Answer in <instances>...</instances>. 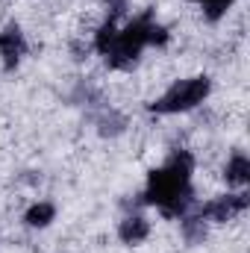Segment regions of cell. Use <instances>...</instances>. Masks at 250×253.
Returning a JSON list of instances; mask_svg holds the SVG:
<instances>
[{
    "label": "cell",
    "instance_id": "obj_1",
    "mask_svg": "<svg viewBox=\"0 0 250 253\" xmlns=\"http://www.w3.org/2000/svg\"><path fill=\"white\" fill-rule=\"evenodd\" d=\"M191 174H194V156L188 150H174L165 165L153 168L147 174L144 191L138 194V203L156 206L165 218H183L194 206V189H191Z\"/></svg>",
    "mask_w": 250,
    "mask_h": 253
},
{
    "label": "cell",
    "instance_id": "obj_2",
    "mask_svg": "<svg viewBox=\"0 0 250 253\" xmlns=\"http://www.w3.org/2000/svg\"><path fill=\"white\" fill-rule=\"evenodd\" d=\"M153 21H156V15H153V9H147V12L135 15L126 27L118 30V39H115L112 50L103 56L112 71H129V68L138 65L144 47H147V33H150Z\"/></svg>",
    "mask_w": 250,
    "mask_h": 253
},
{
    "label": "cell",
    "instance_id": "obj_3",
    "mask_svg": "<svg viewBox=\"0 0 250 253\" xmlns=\"http://www.w3.org/2000/svg\"><path fill=\"white\" fill-rule=\"evenodd\" d=\"M212 94V80L206 74H197V77H186V80H177L162 97H156L147 112L150 115H183L197 109L200 103H206Z\"/></svg>",
    "mask_w": 250,
    "mask_h": 253
},
{
    "label": "cell",
    "instance_id": "obj_4",
    "mask_svg": "<svg viewBox=\"0 0 250 253\" xmlns=\"http://www.w3.org/2000/svg\"><path fill=\"white\" fill-rule=\"evenodd\" d=\"M250 206V194L248 191H236V194H221L209 203H203L197 212L209 221V224H227L233 218H239L242 212H248Z\"/></svg>",
    "mask_w": 250,
    "mask_h": 253
},
{
    "label": "cell",
    "instance_id": "obj_5",
    "mask_svg": "<svg viewBox=\"0 0 250 253\" xmlns=\"http://www.w3.org/2000/svg\"><path fill=\"white\" fill-rule=\"evenodd\" d=\"M30 44H27V36L18 24H6L0 30V62H3V71H15L18 65L24 62Z\"/></svg>",
    "mask_w": 250,
    "mask_h": 253
},
{
    "label": "cell",
    "instance_id": "obj_6",
    "mask_svg": "<svg viewBox=\"0 0 250 253\" xmlns=\"http://www.w3.org/2000/svg\"><path fill=\"white\" fill-rule=\"evenodd\" d=\"M147 236H150V221H147L141 212H126L124 218H121V224H118V239H121L124 245L135 248V245L147 242Z\"/></svg>",
    "mask_w": 250,
    "mask_h": 253
},
{
    "label": "cell",
    "instance_id": "obj_7",
    "mask_svg": "<svg viewBox=\"0 0 250 253\" xmlns=\"http://www.w3.org/2000/svg\"><path fill=\"white\" fill-rule=\"evenodd\" d=\"M224 180H227V186H236V189H245L250 183V159L245 150H236L230 159H227V165H224Z\"/></svg>",
    "mask_w": 250,
    "mask_h": 253
},
{
    "label": "cell",
    "instance_id": "obj_8",
    "mask_svg": "<svg viewBox=\"0 0 250 253\" xmlns=\"http://www.w3.org/2000/svg\"><path fill=\"white\" fill-rule=\"evenodd\" d=\"M53 221H56V203H50V200H36V203H30L27 212H24V224H27L30 230H44V227H50Z\"/></svg>",
    "mask_w": 250,
    "mask_h": 253
},
{
    "label": "cell",
    "instance_id": "obj_9",
    "mask_svg": "<svg viewBox=\"0 0 250 253\" xmlns=\"http://www.w3.org/2000/svg\"><path fill=\"white\" fill-rule=\"evenodd\" d=\"M118 18H106L100 27H97V33H94V42H91V47L100 53V56H106L109 50H112V44H115V39H118Z\"/></svg>",
    "mask_w": 250,
    "mask_h": 253
},
{
    "label": "cell",
    "instance_id": "obj_10",
    "mask_svg": "<svg viewBox=\"0 0 250 253\" xmlns=\"http://www.w3.org/2000/svg\"><path fill=\"white\" fill-rule=\"evenodd\" d=\"M180 221H183V236H186V242L197 245V242L206 239V227H209V221H206L200 212H188V215H183Z\"/></svg>",
    "mask_w": 250,
    "mask_h": 253
},
{
    "label": "cell",
    "instance_id": "obj_11",
    "mask_svg": "<svg viewBox=\"0 0 250 253\" xmlns=\"http://www.w3.org/2000/svg\"><path fill=\"white\" fill-rule=\"evenodd\" d=\"M126 126V118L121 112H115V109H109V112H103L100 118H97V129H100V135H121Z\"/></svg>",
    "mask_w": 250,
    "mask_h": 253
},
{
    "label": "cell",
    "instance_id": "obj_12",
    "mask_svg": "<svg viewBox=\"0 0 250 253\" xmlns=\"http://www.w3.org/2000/svg\"><path fill=\"white\" fill-rule=\"evenodd\" d=\"M191 3L203 6V15H206V21H221V18L227 15V9H230L236 0H191Z\"/></svg>",
    "mask_w": 250,
    "mask_h": 253
},
{
    "label": "cell",
    "instance_id": "obj_13",
    "mask_svg": "<svg viewBox=\"0 0 250 253\" xmlns=\"http://www.w3.org/2000/svg\"><path fill=\"white\" fill-rule=\"evenodd\" d=\"M168 42H171V30L165 24L153 21L150 24V33H147V47H168Z\"/></svg>",
    "mask_w": 250,
    "mask_h": 253
},
{
    "label": "cell",
    "instance_id": "obj_14",
    "mask_svg": "<svg viewBox=\"0 0 250 253\" xmlns=\"http://www.w3.org/2000/svg\"><path fill=\"white\" fill-rule=\"evenodd\" d=\"M103 3L109 6V18H121L129 6V0H103Z\"/></svg>",
    "mask_w": 250,
    "mask_h": 253
}]
</instances>
